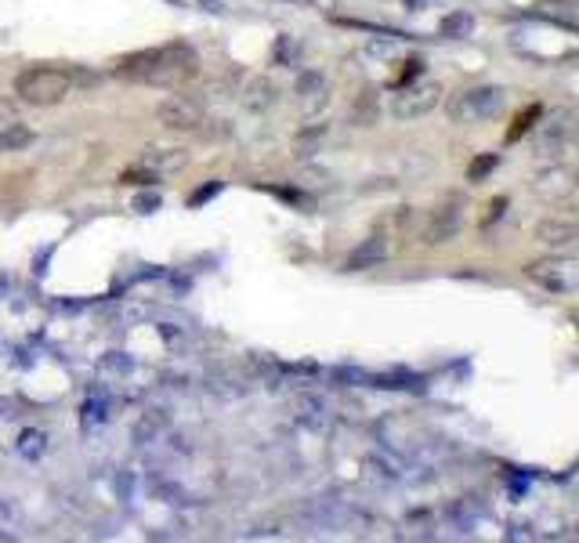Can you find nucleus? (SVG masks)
Wrapping results in <instances>:
<instances>
[{
	"label": "nucleus",
	"instance_id": "nucleus-1",
	"mask_svg": "<svg viewBox=\"0 0 579 543\" xmlns=\"http://www.w3.org/2000/svg\"><path fill=\"white\" fill-rule=\"evenodd\" d=\"M200 73V55L189 44H160V48L131 51L116 62V77L149 87H181Z\"/></svg>",
	"mask_w": 579,
	"mask_h": 543
},
{
	"label": "nucleus",
	"instance_id": "nucleus-2",
	"mask_svg": "<svg viewBox=\"0 0 579 543\" xmlns=\"http://www.w3.org/2000/svg\"><path fill=\"white\" fill-rule=\"evenodd\" d=\"M76 77L66 66H29L15 77V95L19 102L37 105V109H48V105L66 102L73 95Z\"/></svg>",
	"mask_w": 579,
	"mask_h": 543
},
{
	"label": "nucleus",
	"instance_id": "nucleus-3",
	"mask_svg": "<svg viewBox=\"0 0 579 543\" xmlns=\"http://www.w3.org/2000/svg\"><path fill=\"white\" fill-rule=\"evenodd\" d=\"M504 102L507 95L500 87H467V91H456L449 98L446 109L453 124H485L504 109Z\"/></svg>",
	"mask_w": 579,
	"mask_h": 543
},
{
	"label": "nucleus",
	"instance_id": "nucleus-4",
	"mask_svg": "<svg viewBox=\"0 0 579 543\" xmlns=\"http://www.w3.org/2000/svg\"><path fill=\"white\" fill-rule=\"evenodd\" d=\"M464 207L467 200L460 192L442 196V200L428 210V221H424L420 239H424L428 247H446V243H453V239L460 236V229H464Z\"/></svg>",
	"mask_w": 579,
	"mask_h": 543
},
{
	"label": "nucleus",
	"instance_id": "nucleus-5",
	"mask_svg": "<svg viewBox=\"0 0 579 543\" xmlns=\"http://www.w3.org/2000/svg\"><path fill=\"white\" fill-rule=\"evenodd\" d=\"M438 102H442V84L438 80H409L391 102V116L395 120H420V116L435 113Z\"/></svg>",
	"mask_w": 579,
	"mask_h": 543
},
{
	"label": "nucleus",
	"instance_id": "nucleus-6",
	"mask_svg": "<svg viewBox=\"0 0 579 543\" xmlns=\"http://www.w3.org/2000/svg\"><path fill=\"white\" fill-rule=\"evenodd\" d=\"M529 276L551 294H572L579 286V261L569 258V254H554V258L532 261Z\"/></svg>",
	"mask_w": 579,
	"mask_h": 543
},
{
	"label": "nucleus",
	"instance_id": "nucleus-7",
	"mask_svg": "<svg viewBox=\"0 0 579 543\" xmlns=\"http://www.w3.org/2000/svg\"><path fill=\"white\" fill-rule=\"evenodd\" d=\"M156 120L174 134H196L207 127V113H203L192 98H181V95L163 98V102L156 105Z\"/></svg>",
	"mask_w": 579,
	"mask_h": 543
},
{
	"label": "nucleus",
	"instance_id": "nucleus-8",
	"mask_svg": "<svg viewBox=\"0 0 579 543\" xmlns=\"http://www.w3.org/2000/svg\"><path fill=\"white\" fill-rule=\"evenodd\" d=\"M532 192L540 196L543 203H569L576 196V171H572L569 163H551V167H543L532 181Z\"/></svg>",
	"mask_w": 579,
	"mask_h": 543
},
{
	"label": "nucleus",
	"instance_id": "nucleus-9",
	"mask_svg": "<svg viewBox=\"0 0 579 543\" xmlns=\"http://www.w3.org/2000/svg\"><path fill=\"white\" fill-rule=\"evenodd\" d=\"M388 261V239L380 236V232H373V236H366L359 243V247L344 258V272H370V268L384 265Z\"/></svg>",
	"mask_w": 579,
	"mask_h": 543
},
{
	"label": "nucleus",
	"instance_id": "nucleus-10",
	"mask_svg": "<svg viewBox=\"0 0 579 543\" xmlns=\"http://www.w3.org/2000/svg\"><path fill=\"white\" fill-rule=\"evenodd\" d=\"M536 239H540L543 247L565 250L579 239V225L572 218H543L540 225H536Z\"/></svg>",
	"mask_w": 579,
	"mask_h": 543
},
{
	"label": "nucleus",
	"instance_id": "nucleus-11",
	"mask_svg": "<svg viewBox=\"0 0 579 543\" xmlns=\"http://www.w3.org/2000/svg\"><path fill=\"white\" fill-rule=\"evenodd\" d=\"M138 163L152 174H167V171H181V167L189 163V153H185V149H167V145H149Z\"/></svg>",
	"mask_w": 579,
	"mask_h": 543
},
{
	"label": "nucleus",
	"instance_id": "nucleus-12",
	"mask_svg": "<svg viewBox=\"0 0 579 543\" xmlns=\"http://www.w3.org/2000/svg\"><path fill=\"white\" fill-rule=\"evenodd\" d=\"M297 98H301V105L308 113L323 109L326 98H330V84H326L323 73H304V77L297 80Z\"/></svg>",
	"mask_w": 579,
	"mask_h": 543
},
{
	"label": "nucleus",
	"instance_id": "nucleus-13",
	"mask_svg": "<svg viewBox=\"0 0 579 543\" xmlns=\"http://www.w3.org/2000/svg\"><path fill=\"white\" fill-rule=\"evenodd\" d=\"M33 138H37V134L29 131L26 124H19V120H11V124L0 127V156L22 153L26 145H33Z\"/></svg>",
	"mask_w": 579,
	"mask_h": 543
},
{
	"label": "nucleus",
	"instance_id": "nucleus-14",
	"mask_svg": "<svg viewBox=\"0 0 579 543\" xmlns=\"http://www.w3.org/2000/svg\"><path fill=\"white\" fill-rule=\"evenodd\" d=\"M540 116H543V109H540V105H529L525 113H518V116H514L511 131H507V142H518L522 134H529V131H532V124H536Z\"/></svg>",
	"mask_w": 579,
	"mask_h": 543
},
{
	"label": "nucleus",
	"instance_id": "nucleus-15",
	"mask_svg": "<svg viewBox=\"0 0 579 543\" xmlns=\"http://www.w3.org/2000/svg\"><path fill=\"white\" fill-rule=\"evenodd\" d=\"M272 95H276V91H272V84H268V80H250V91H247V105L250 109H268V105H272Z\"/></svg>",
	"mask_w": 579,
	"mask_h": 543
},
{
	"label": "nucleus",
	"instance_id": "nucleus-16",
	"mask_svg": "<svg viewBox=\"0 0 579 543\" xmlns=\"http://www.w3.org/2000/svg\"><path fill=\"white\" fill-rule=\"evenodd\" d=\"M471 29H475V19L464 15V11H453V15L442 22V33H446V37H464V33H471Z\"/></svg>",
	"mask_w": 579,
	"mask_h": 543
},
{
	"label": "nucleus",
	"instance_id": "nucleus-17",
	"mask_svg": "<svg viewBox=\"0 0 579 543\" xmlns=\"http://www.w3.org/2000/svg\"><path fill=\"white\" fill-rule=\"evenodd\" d=\"M496 167H500V156H496V153H482L475 163H471V167H467V178H471V181L478 185V181H482L485 174H493Z\"/></svg>",
	"mask_w": 579,
	"mask_h": 543
},
{
	"label": "nucleus",
	"instance_id": "nucleus-18",
	"mask_svg": "<svg viewBox=\"0 0 579 543\" xmlns=\"http://www.w3.org/2000/svg\"><path fill=\"white\" fill-rule=\"evenodd\" d=\"M19 116V109H15V102H8V98H0V127L11 124Z\"/></svg>",
	"mask_w": 579,
	"mask_h": 543
},
{
	"label": "nucleus",
	"instance_id": "nucleus-19",
	"mask_svg": "<svg viewBox=\"0 0 579 543\" xmlns=\"http://www.w3.org/2000/svg\"><path fill=\"white\" fill-rule=\"evenodd\" d=\"M504 207H507V200L489 203V214H485V221H482V225H489V221H496V218H500V214H504Z\"/></svg>",
	"mask_w": 579,
	"mask_h": 543
}]
</instances>
